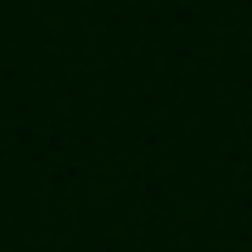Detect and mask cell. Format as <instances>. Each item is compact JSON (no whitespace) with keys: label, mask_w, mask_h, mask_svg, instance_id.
<instances>
[]
</instances>
